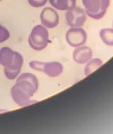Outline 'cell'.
Returning <instances> with one entry per match:
<instances>
[{"label":"cell","instance_id":"6da1fadb","mask_svg":"<svg viewBox=\"0 0 113 134\" xmlns=\"http://www.w3.org/2000/svg\"><path fill=\"white\" fill-rule=\"evenodd\" d=\"M39 83L37 77L30 73H23L16 80V84L12 87L11 95L14 101L19 107H23L35 101L30 98L37 92Z\"/></svg>","mask_w":113,"mask_h":134},{"label":"cell","instance_id":"7a4b0ae2","mask_svg":"<svg viewBox=\"0 0 113 134\" xmlns=\"http://www.w3.org/2000/svg\"><path fill=\"white\" fill-rule=\"evenodd\" d=\"M23 64V57L20 53L8 47L0 49V64L4 66V74L8 79L14 80L18 76Z\"/></svg>","mask_w":113,"mask_h":134},{"label":"cell","instance_id":"3957f363","mask_svg":"<svg viewBox=\"0 0 113 134\" xmlns=\"http://www.w3.org/2000/svg\"><path fill=\"white\" fill-rule=\"evenodd\" d=\"M30 47L36 51L44 49L50 42L49 32L46 28L41 25H37L33 28L28 37Z\"/></svg>","mask_w":113,"mask_h":134},{"label":"cell","instance_id":"277c9868","mask_svg":"<svg viewBox=\"0 0 113 134\" xmlns=\"http://www.w3.org/2000/svg\"><path fill=\"white\" fill-rule=\"evenodd\" d=\"M86 14L95 20L101 19L109 8L110 0H82Z\"/></svg>","mask_w":113,"mask_h":134},{"label":"cell","instance_id":"5b68a950","mask_svg":"<svg viewBox=\"0 0 113 134\" xmlns=\"http://www.w3.org/2000/svg\"><path fill=\"white\" fill-rule=\"evenodd\" d=\"M29 66L31 69L37 71L43 72L48 76L52 78H55L63 72L62 64L57 62H41L37 61H32L29 63Z\"/></svg>","mask_w":113,"mask_h":134},{"label":"cell","instance_id":"8992f818","mask_svg":"<svg viewBox=\"0 0 113 134\" xmlns=\"http://www.w3.org/2000/svg\"><path fill=\"white\" fill-rule=\"evenodd\" d=\"M66 40L72 47H78L85 44L87 34L83 28L72 27L66 33Z\"/></svg>","mask_w":113,"mask_h":134},{"label":"cell","instance_id":"52a82bcc","mask_svg":"<svg viewBox=\"0 0 113 134\" xmlns=\"http://www.w3.org/2000/svg\"><path fill=\"white\" fill-rule=\"evenodd\" d=\"M67 24L71 27H81L86 21V13L84 10L79 7L67 11L65 14Z\"/></svg>","mask_w":113,"mask_h":134},{"label":"cell","instance_id":"ba28073f","mask_svg":"<svg viewBox=\"0 0 113 134\" xmlns=\"http://www.w3.org/2000/svg\"><path fill=\"white\" fill-rule=\"evenodd\" d=\"M40 19L42 24L48 28H55L60 22V17L57 12L50 7L43 9L40 14Z\"/></svg>","mask_w":113,"mask_h":134},{"label":"cell","instance_id":"9c48e42d","mask_svg":"<svg viewBox=\"0 0 113 134\" xmlns=\"http://www.w3.org/2000/svg\"><path fill=\"white\" fill-rule=\"evenodd\" d=\"M93 57V52L87 46H80L76 47L73 52V59L76 63L83 64L87 63Z\"/></svg>","mask_w":113,"mask_h":134},{"label":"cell","instance_id":"30bf717a","mask_svg":"<svg viewBox=\"0 0 113 134\" xmlns=\"http://www.w3.org/2000/svg\"><path fill=\"white\" fill-rule=\"evenodd\" d=\"M50 4L56 9L69 11L76 7V0H49Z\"/></svg>","mask_w":113,"mask_h":134},{"label":"cell","instance_id":"8fae6325","mask_svg":"<svg viewBox=\"0 0 113 134\" xmlns=\"http://www.w3.org/2000/svg\"><path fill=\"white\" fill-rule=\"evenodd\" d=\"M103 64V62L100 59H93L91 60L88 61V64H86L84 69V73L85 76H88L94 72L95 70L99 69L102 65Z\"/></svg>","mask_w":113,"mask_h":134},{"label":"cell","instance_id":"7c38bea8","mask_svg":"<svg viewBox=\"0 0 113 134\" xmlns=\"http://www.w3.org/2000/svg\"><path fill=\"white\" fill-rule=\"evenodd\" d=\"M100 37L104 43L109 46H113V29L104 28L100 31Z\"/></svg>","mask_w":113,"mask_h":134},{"label":"cell","instance_id":"4fadbf2b","mask_svg":"<svg viewBox=\"0 0 113 134\" xmlns=\"http://www.w3.org/2000/svg\"><path fill=\"white\" fill-rule=\"evenodd\" d=\"M10 37V33L9 30L4 26L0 25V43L7 41Z\"/></svg>","mask_w":113,"mask_h":134},{"label":"cell","instance_id":"5bb4252c","mask_svg":"<svg viewBox=\"0 0 113 134\" xmlns=\"http://www.w3.org/2000/svg\"><path fill=\"white\" fill-rule=\"evenodd\" d=\"M29 4L35 8H39L46 4L47 0H28Z\"/></svg>","mask_w":113,"mask_h":134},{"label":"cell","instance_id":"9a60e30c","mask_svg":"<svg viewBox=\"0 0 113 134\" xmlns=\"http://www.w3.org/2000/svg\"><path fill=\"white\" fill-rule=\"evenodd\" d=\"M0 1H2V0H0Z\"/></svg>","mask_w":113,"mask_h":134},{"label":"cell","instance_id":"2e32d148","mask_svg":"<svg viewBox=\"0 0 113 134\" xmlns=\"http://www.w3.org/2000/svg\"><path fill=\"white\" fill-rule=\"evenodd\" d=\"M112 25H113V23H112Z\"/></svg>","mask_w":113,"mask_h":134}]
</instances>
